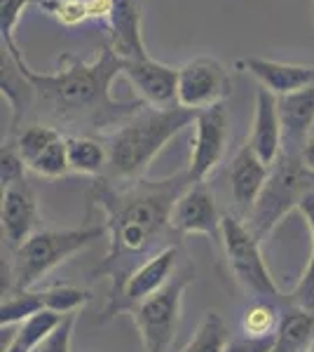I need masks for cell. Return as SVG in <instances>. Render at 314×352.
<instances>
[{"instance_id":"1","label":"cell","mask_w":314,"mask_h":352,"mask_svg":"<svg viewBox=\"0 0 314 352\" xmlns=\"http://www.w3.org/2000/svg\"><path fill=\"white\" fill-rule=\"evenodd\" d=\"M192 184L188 169L167 179L113 186L101 179L92 188V202L104 209L108 230V254L94 272L111 280L108 300L122 292L129 275L144 261L169 247L167 235L171 228V212L188 186Z\"/></svg>"},{"instance_id":"2","label":"cell","mask_w":314,"mask_h":352,"mask_svg":"<svg viewBox=\"0 0 314 352\" xmlns=\"http://www.w3.org/2000/svg\"><path fill=\"white\" fill-rule=\"evenodd\" d=\"M10 54V52H8ZM21 73L28 78L36 104L45 116L64 124H85L89 129L120 127L144 106L141 99L117 101L111 94V85L122 76L124 61L113 52L111 45H101L94 59L85 61L76 54L56 56L54 73H38L26 64L24 54H10Z\"/></svg>"},{"instance_id":"3","label":"cell","mask_w":314,"mask_h":352,"mask_svg":"<svg viewBox=\"0 0 314 352\" xmlns=\"http://www.w3.org/2000/svg\"><path fill=\"white\" fill-rule=\"evenodd\" d=\"M197 111L171 106V109H155L144 106L127 122L115 127L108 136V174L120 184H134L144 179L146 169L162 153L164 146L174 139L181 129L192 124Z\"/></svg>"},{"instance_id":"4","label":"cell","mask_w":314,"mask_h":352,"mask_svg":"<svg viewBox=\"0 0 314 352\" xmlns=\"http://www.w3.org/2000/svg\"><path fill=\"white\" fill-rule=\"evenodd\" d=\"M106 226H85L76 230H36L28 240L14 249L12 261V292H26L43 280L49 270L82 252L99 240Z\"/></svg>"},{"instance_id":"5","label":"cell","mask_w":314,"mask_h":352,"mask_svg":"<svg viewBox=\"0 0 314 352\" xmlns=\"http://www.w3.org/2000/svg\"><path fill=\"white\" fill-rule=\"evenodd\" d=\"M312 188L314 174L307 172L302 157L293 155V153H282V157L270 167L265 188L247 217L254 235L258 240H265L282 223L284 217H289L293 209L300 207V200Z\"/></svg>"},{"instance_id":"6","label":"cell","mask_w":314,"mask_h":352,"mask_svg":"<svg viewBox=\"0 0 314 352\" xmlns=\"http://www.w3.org/2000/svg\"><path fill=\"white\" fill-rule=\"evenodd\" d=\"M195 282V265L186 263L171 275V280L159 292L146 298L131 310L136 331L146 352H169L176 340L181 322V303L186 289Z\"/></svg>"},{"instance_id":"7","label":"cell","mask_w":314,"mask_h":352,"mask_svg":"<svg viewBox=\"0 0 314 352\" xmlns=\"http://www.w3.org/2000/svg\"><path fill=\"white\" fill-rule=\"evenodd\" d=\"M221 242L223 249H225L227 263L232 268V275L247 292L265 298L282 296V289L277 287L275 277H272V272L260 254V240L254 235L249 223H244L242 217L223 214Z\"/></svg>"},{"instance_id":"8","label":"cell","mask_w":314,"mask_h":352,"mask_svg":"<svg viewBox=\"0 0 314 352\" xmlns=\"http://www.w3.org/2000/svg\"><path fill=\"white\" fill-rule=\"evenodd\" d=\"M230 89V73L214 56H197L179 68V106L183 109H211L223 104Z\"/></svg>"},{"instance_id":"9","label":"cell","mask_w":314,"mask_h":352,"mask_svg":"<svg viewBox=\"0 0 314 352\" xmlns=\"http://www.w3.org/2000/svg\"><path fill=\"white\" fill-rule=\"evenodd\" d=\"M176 261H179V247L176 244H169L162 252H157L155 256L144 261L139 268L131 272L129 280L124 282L122 292L115 298L106 300L101 322H108L122 310H134L139 303H144L146 298H150L153 294L159 292L176 272Z\"/></svg>"},{"instance_id":"10","label":"cell","mask_w":314,"mask_h":352,"mask_svg":"<svg viewBox=\"0 0 314 352\" xmlns=\"http://www.w3.org/2000/svg\"><path fill=\"white\" fill-rule=\"evenodd\" d=\"M227 146V111L223 104L197 111L195 141L190 151L188 174L192 181H207V176L221 164Z\"/></svg>"},{"instance_id":"11","label":"cell","mask_w":314,"mask_h":352,"mask_svg":"<svg viewBox=\"0 0 314 352\" xmlns=\"http://www.w3.org/2000/svg\"><path fill=\"white\" fill-rule=\"evenodd\" d=\"M221 219L207 181H192L174 204L171 228L179 235L221 237Z\"/></svg>"},{"instance_id":"12","label":"cell","mask_w":314,"mask_h":352,"mask_svg":"<svg viewBox=\"0 0 314 352\" xmlns=\"http://www.w3.org/2000/svg\"><path fill=\"white\" fill-rule=\"evenodd\" d=\"M122 76L139 92L144 104L155 109L179 106V68L146 56V59L124 61Z\"/></svg>"},{"instance_id":"13","label":"cell","mask_w":314,"mask_h":352,"mask_svg":"<svg viewBox=\"0 0 314 352\" xmlns=\"http://www.w3.org/2000/svg\"><path fill=\"white\" fill-rule=\"evenodd\" d=\"M237 68L251 73L260 82V87L272 92L277 99L314 85V66L310 64H287V61L262 59V56H244L237 61Z\"/></svg>"},{"instance_id":"14","label":"cell","mask_w":314,"mask_h":352,"mask_svg":"<svg viewBox=\"0 0 314 352\" xmlns=\"http://www.w3.org/2000/svg\"><path fill=\"white\" fill-rule=\"evenodd\" d=\"M247 144L254 148L267 167H272L284 153V132L282 118H279V99L265 87L256 92V109H254V127L251 139Z\"/></svg>"},{"instance_id":"15","label":"cell","mask_w":314,"mask_h":352,"mask_svg":"<svg viewBox=\"0 0 314 352\" xmlns=\"http://www.w3.org/2000/svg\"><path fill=\"white\" fill-rule=\"evenodd\" d=\"M106 24L111 31L108 45L122 61L150 56L141 33V0H113V12Z\"/></svg>"},{"instance_id":"16","label":"cell","mask_w":314,"mask_h":352,"mask_svg":"<svg viewBox=\"0 0 314 352\" xmlns=\"http://www.w3.org/2000/svg\"><path fill=\"white\" fill-rule=\"evenodd\" d=\"M3 232L8 244L19 249L33 235V226L38 221V200L28 181L3 188Z\"/></svg>"},{"instance_id":"17","label":"cell","mask_w":314,"mask_h":352,"mask_svg":"<svg viewBox=\"0 0 314 352\" xmlns=\"http://www.w3.org/2000/svg\"><path fill=\"white\" fill-rule=\"evenodd\" d=\"M279 118L284 132V153L300 155L314 129V85L300 92L279 96Z\"/></svg>"},{"instance_id":"18","label":"cell","mask_w":314,"mask_h":352,"mask_svg":"<svg viewBox=\"0 0 314 352\" xmlns=\"http://www.w3.org/2000/svg\"><path fill=\"white\" fill-rule=\"evenodd\" d=\"M267 176H270V167L256 155L249 144L242 146L230 164V190L232 200L244 217H249L256 200L260 197Z\"/></svg>"},{"instance_id":"19","label":"cell","mask_w":314,"mask_h":352,"mask_svg":"<svg viewBox=\"0 0 314 352\" xmlns=\"http://www.w3.org/2000/svg\"><path fill=\"white\" fill-rule=\"evenodd\" d=\"M314 345V312L291 308L282 315L270 352H307Z\"/></svg>"},{"instance_id":"20","label":"cell","mask_w":314,"mask_h":352,"mask_svg":"<svg viewBox=\"0 0 314 352\" xmlns=\"http://www.w3.org/2000/svg\"><path fill=\"white\" fill-rule=\"evenodd\" d=\"M68 141V162L71 172L101 176L108 169V148L104 141L92 136H66Z\"/></svg>"},{"instance_id":"21","label":"cell","mask_w":314,"mask_h":352,"mask_svg":"<svg viewBox=\"0 0 314 352\" xmlns=\"http://www.w3.org/2000/svg\"><path fill=\"white\" fill-rule=\"evenodd\" d=\"M298 212L302 214V219H305L307 228H310L312 254H310V261H307L305 270H302L298 285H295L293 292L289 294V303L295 305V308L307 310V312H314V188L307 190V195L300 200Z\"/></svg>"},{"instance_id":"22","label":"cell","mask_w":314,"mask_h":352,"mask_svg":"<svg viewBox=\"0 0 314 352\" xmlns=\"http://www.w3.org/2000/svg\"><path fill=\"white\" fill-rule=\"evenodd\" d=\"M227 343H230V331H227L225 320L216 310H209L199 320L195 336L188 340L181 352H225Z\"/></svg>"},{"instance_id":"23","label":"cell","mask_w":314,"mask_h":352,"mask_svg":"<svg viewBox=\"0 0 314 352\" xmlns=\"http://www.w3.org/2000/svg\"><path fill=\"white\" fill-rule=\"evenodd\" d=\"M59 322H61V315H56L52 310L38 312L36 317H31L24 324H19L12 340H10V345L3 352H33L49 333H52V329L59 324Z\"/></svg>"},{"instance_id":"24","label":"cell","mask_w":314,"mask_h":352,"mask_svg":"<svg viewBox=\"0 0 314 352\" xmlns=\"http://www.w3.org/2000/svg\"><path fill=\"white\" fill-rule=\"evenodd\" d=\"M43 310H47L43 292H31V289H26V292H10L3 298V305H0V327L8 329L14 324H24L26 320L36 317Z\"/></svg>"},{"instance_id":"25","label":"cell","mask_w":314,"mask_h":352,"mask_svg":"<svg viewBox=\"0 0 314 352\" xmlns=\"http://www.w3.org/2000/svg\"><path fill=\"white\" fill-rule=\"evenodd\" d=\"M279 324H282V315L272 303L267 300H256L251 303L242 315V331L244 336H275Z\"/></svg>"},{"instance_id":"26","label":"cell","mask_w":314,"mask_h":352,"mask_svg":"<svg viewBox=\"0 0 314 352\" xmlns=\"http://www.w3.org/2000/svg\"><path fill=\"white\" fill-rule=\"evenodd\" d=\"M56 139H61V132L54 127V124H28L16 136V151L24 157L26 164H31L36 157L43 153L47 146H52Z\"/></svg>"},{"instance_id":"27","label":"cell","mask_w":314,"mask_h":352,"mask_svg":"<svg viewBox=\"0 0 314 352\" xmlns=\"http://www.w3.org/2000/svg\"><path fill=\"white\" fill-rule=\"evenodd\" d=\"M33 174L45 176V179H59L71 172V162H68V141L66 136L56 139L52 146H47L40 155L28 164Z\"/></svg>"},{"instance_id":"28","label":"cell","mask_w":314,"mask_h":352,"mask_svg":"<svg viewBox=\"0 0 314 352\" xmlns=\"http://www.w3.org/2000/svg\"><path fill=\"white\" fill-rule=\"evenodd\" d=\"M45 305L47 310L56 312V315H78V310H82L89 303V292L80 287L71 285H59V287H49L45 289Z\"/></svg>"},{"instance_id":"29","label":"cell","mask_w":314,"mask_h":352,"mask_svg":"<svg viewBox=\"0 0 314 352\" xmlns=\"http://www.w3.org/2000/svg\"><path fill=\"white\" fill-rule=\"evenodd\" d=\"M36 5L64 26H78L89 21L87 0H36Z\"/></svg>"},{"instance_id":"30","label":"cell","mask_w":314,"mask_h":352,"mask_svg":"<svg viewBox=\"0 0 314 352\" xmlns=\"http://www.w3.org/2000/svg\"><path fill=\"white\" fill-rule=\"evenodd\" d=\"M36 0H0V33H3V50L12 52L19 45L14 43V31L21 14Z\"/></svg>"},{"instance_id":"31","label":"cell","mask_w":314,"mask_h":352,"mask_svg":"<svg viewBox=\"0 0 314 352\" xmlns=\"http://www.w3.org/2000/svg\"><path fill=\"white\" fill-rule=\"evenodd\" d=\"M26 160L19 155L16 146H3V155H0V181L3 188H10L14 184L26 181Z\"/></svg>"},{"instance_id":"32","label":"cell","mask_w":314,"mask_h":352,"mask_svg":"<svg viewBox=\"0 0 314 352\" xmlns=\"http://www.w3.org/2000/svg\"><path fill=\"white\" fill-rule=\"evenodd\" d=\"M76 320L78 315L61 317V322L52 329V333L33 352H71V338H73V329H76Z\"/></svg>"},{"instance_id":"33","label":"cell","mask_w":314,"mask_h":352,"mask_svg":"<svg viewBox=\"0 0 314 352\" xmlns=\"http://www.w3.org/2000/svg\"><path fill=\"white\" fill-rule=\"evenodd\" d=\"M275 336H242V338H230L225 352H270Z\"/></svg>"},{"instance_id":"34","label":"cell","mask_w":314,"mask_h":352,"mask_svg":"<svg viewBox=\"0 0 314 352\" xmlns=\"http://www.w3.org/2000/svg\"><path fill=\"white\" fill-rule=\"evenodd\" d=\"M300 157H302V164L307 167V172L314 174V136L307 139V144H305V148H302Z\"/></svg>"},{"instance_id":"35","label":"cell","mask_w":314,"mask_h":352,"mask_svg":"<svg viewBox=\"0 0 314 352\" xmlns=\"http://www.w3.org/2000/svg\"><path fill=\"white\" fill-rule=\"evenodd\" d=\"M312 21H314V0H312Z\"/></svg>"},{"instance_id":"36","label":"cell","mask_w":314,"mask_h":352,"mask_svg":"<svg viewBox=\"0 0 314 352\" xmlns=\"http://www.w3.org/2000/svg\"><path fill=\"white\" fill-rule=\"evenodd\" d=\"M307 352H314V345H312V348H310V350H307Z\"/></svg>"},{"instance_id":"37","label":"cell","mask_w":314,"mask_h":352,"mask_svg":"<svg viewBox=\"0 0 314 352\" xmlns=\"http://www.w3.org/2000/svg\"><path fill=\"white\" fill-rule=\"evenodd\" d=\"M312 136H314V129H312Z\"/></svg>"}]
</instances>
